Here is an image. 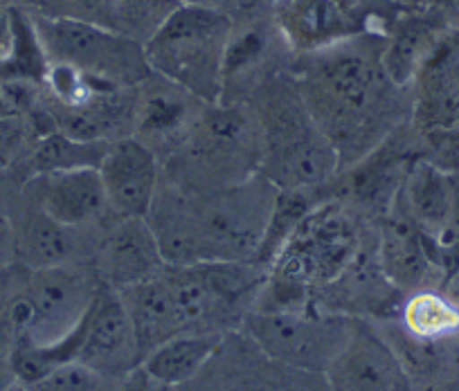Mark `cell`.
I'll return each instance as SVG.
<instances>
[{"label":"cell","mask_w":459,"mask_h":391,"mask_svg":"<svg viewBox=\"0 0 459 391\" xmlns=\"http://www.w3.org/2000/svg\"><path fill=\"white\" fill-rule=\"evenodd\" d=\"M207 106L210 104L185 88L152 72V77L135 86L134 135L160 157L162 165L183 147Z\"/></svg>","instance_id":"11"},{"label":"cell","mask_w":459,"mask_h":391,"mask_svg":"<svg viewBox=\"0 0 459 391\" xmlns=\"http://www.w3.org/2000/svg\"><path fill=\"white\" fill-rule=\"evenodd\" d=\"M354 318L308 309H257L246 315V331L275 362L298 371H326L350 340Z\"/></svg>","instance_id":"9"},{"label":"cell","mask_w":459,"mask_h":391,"mask_svg":"<svg viewBox=\"0 0 459 391\" xmlns=\"http://www.w3.org/2000/svg\"><path fill=\"white\" fill-rule=\"evenodd\" d=\"M30 14L50 65H68L115 88H135L152 77L144 46L134 38L86 21L48 16L32 10Z\"/></svg>","instance_id":"8"},{"label":"cell","mask_w":459,"mask_h":391,"mask_svg":"<svg viewBox=\"0 0 459 391\" xmlns=\"http://www.w3.org/2000/svg\"><path fill=\"white\" fill-rule=\"evenodd\" d=\"M37 133L21 115H0V171L21 165L32 149Z\"/></svg>","instance_id":"29"},{"label":"cell","mask_w":459,"mask_h":391,"mask_svg":"<svg viewBox=\"0 0 459 391\" xmlns=\"http://www.w3.org/2000/svg\"><path fill=\"white\" fill-rule=\"evenodd\" d=\"M246 104L262 131L259 174L277 189H320L338 174V153L308 113L293 68L268 79Z\"/></svg>","instance_id":"4"},{"label":"cell","mask_w":459,"mask_h":391,"mask_svg":"<svg viewBox=\"0 0 459 391\" xmlns=\"http://www.w3.org/2000/svg\"><path fill=\"white\" fill-rule=\"evenodd\" d=\"M450 28L455 25L432 7H403L383 30V65L392 81L410 90L421 64Z\"/></svg>","instance_id":"20"},{"label":"cell","mask_w":459,"mask_h":391,"mask_svg":"<svg viewBox=\"0 0 459 391\" xmlns=\"http://www.w3.org/2000/svg\"><path fill=\"white\" fill-rule=\"evenodd\" d=\"M12 263H16L14 223H12V214L0 208V272Z\"/></svg>","instance_id":"33"},{"label":"cell","mask_w":459,"mask_h":391,"mask_svg":"<svg viewBox=\"0 0 459 391\" xmlns=\"http://www.w3.org/2000/svg\"><path fill=\"white\" fill-rule=\"evenodd\" d=\"M3 391H30V389L23 385V382L16 380V382H12L10 387H5V389H3Z\"/></svg>","instance_id":"37"},{"label":"cell","mask_w":459,"mask_h":391,"mask_svg":"<svg viewBox=\"0 0 459 391\" xmlns=\"http://www.w3.org/2000/svg\"><path fill=\"white\" fill-rule=\"evenodd\" d=\"M221 344H223L221 333H180L156 346L143 360V367L165 385H185L214 358Z\"/></svg>","instance_id":"23"},{"label":"cell","mask_w":459,"mask_h":391,"mask_svg":"<svg viewBox=\"0 0 459 391\" xmlns=\"http://www.w3.org/2000/svg\"><path fill=\"white\" fill-rule=\"evenodd\" d=\"M257 3H264V5H273L275 0H257Z\"/></svg>","instance_id":"41"},{"label":"cell","mask_w":459,"mask_h":391,"mask_svg":"<svg viewBox=\"0 0 459 391\" xmlns=\"http://www.w3.org/2000/svg\"><path fill=\"white\" fill-rule=\"evenodd\" d=\"M7 183V171H0V199H3V189H5Z\"/></svg>","instance_id":"40"},{"label":"cell","mask_w":459,"mask_h":391,"mask_svg":"<svg viewBox=\"0 0 459 391\" xmlns=\"http://www.w3.org/2000/svg\"><path fill=\"white\" fill-rule=\"evenodd\" d=\"M399 199L430 243L448 230L455 209V178L423 153L414 157L401 184Z\"/></svg>","instance_id":"22"},{"label":"cell","mask_w":459,"mask_h":391,"mask_svg":"<svg viewBox=\"0 0 459 391\" xmlns=\"http://www.w3.org/2000/svg\"><path fill=\"white\" fill-rule=\"evenodd\" d=\"M230 32L232 16L183 5L144 46L149 68L205 104H219Z\"/></svg>","instance_id":"7"},{"label":"cell","mask_w":459,"mask_h":391,"mask_svg":"<svg viewBox=\"0 0 459 391\" xmlns=\"http://www.w3.org/2000/svg\"><path fill=\"white\" fill-rule=\"evenodd\" d=\"M273 21L295 56L313 55L325 47L363 34L335 0H275Z\"/></svg>","instance_id":"19"},{"label":"cell","mask_w":459,"mask_h":391,"mask_svg":"<svg viewBox=\"0 0 459 391\" xmlns=\"http://www.w3.org/2000/svg\"><path fill=\"white\" fill-rule=\"evenodd\" d=\"M377 245L383 272L401 293L423 290L428 279L439 270L432 257L430 241L405 212L399 196L377 223Z\"/></svg>","instance_id":"18"},{"label":"cell","mask_w":459,"mask_h":391,"mask_svg":"<svg viewBox=\"0 0 459 391\" xmlns=\"http://www.w3.org/2000/svg\"><path fill=\"white\" fill-rule=\"evenodd\" d=\"M0 115H19V113L14 111V106L10 104V99H7L3 86H0Z\"/></svg>","instance_id":"36"},{"label":"cell","mask_w":459,"mask_h":391,"mask_svg":"<svg viewBox=\"0 0 459 391\" xmlns=\"http://www.w3.org/2000/svg\"><path fill=\"white\" fill-rule=\"evenodd\" d=\"M176 387L165 385L158 378H153L147 369L140 364L134 371L126 373L120 382H117V389L115 391H174Z\"/></svg>","instance_id":"32"},{"label":"cell","mask_w":459,"mask_h":391,"mask_svg":"<svg viewBox=\"0 0 459 391\" xmlns=\"http://www.w3.org/2000/svg\"><path fill=\"white\" fill-rule=\"evenodd\" d=\"M108 144L110 142H83V140H74L59 131H52V133L39 135L34 140L32 149L21 165L28 171L25 178L48 174V171L100 166Z\"/></svg>","instance_id":"26"},{"label":"cell","mask_w":459,"mask_h":391,"mask_svg":"<svg viewBox=\"0 0 459 391\" xmlns=\"http://www.w3.org/2000/svg\"><path fill=\"white\" fill-rule=\"evenodd\" d=\"M7 43H10V5H0V59L5 55Z\"/></svg>","instance_id":"35"},{"label":"cell","mask_w":459,"mask_h":391,"mask_svg":"<svg viewBox=\"0 0 459 391\" xmlns=\"http://www.w3.org/2000/svg\"><path fill=\"white\" fill-rule=\"evenodd\" d=\"M293 61L295 55L273 21L271 5L255 0L232 16L219 104H246L268 79L293 68Z\"/></svg>","instance_id":"10"},{"label":"cell","mask_w":459,"mask_h":391,"mask_svg":"<svg viewBox=\"0 0 459 391\" xmlns=\"http://www.w3.org/2000/svg\"><path fill=\"white\" fill-rule=\"evenodd\" d=\"M262 169V131L248 104H210L183 147L162 162V180L185 191L230 187Z\"/></svg>","instance_id":"5"},{"label":"cell","mask_w":459,"mask_h":391,"mask_svg":"<svg viewBox=\"0 0 459 391\" xmlns=\"http://www.w3.org/2000/svg\"><path fill=\"white\" fill-rule=\"evenodd\" d=\"M180 7V0H113L110 30L147 46Z\"/></svg>","instance_id":"27"},{"label":"cell","mask_w":459,"mask_h":391,"mask_svg":"<svg viewBox=\"0 0 459 391\" xmlns=\"http://www.w3.org/2000/svg\"><path fill=\"white\" fill-rule=\"evenodd\" d=\"M401 327L426 342H444L459 333V304L432 288L410 293L401 306Z\"/></svg>","instance_id":"25"},{"label":"cell","mask_w":459,"mask_h":391,"mask_svg":"<svg viewBox=\"0 0 459 391\" xmlns=\"http://www.w3.org/2000/svg\"><path fill=\"white\" fill-rule=\"evenodd\" d=\"M21 193L32 199L48 217L73 230H104L115 221L97 166L30 175L23 180Z\"/></svg>","instance_id":"12"},{"label":"cell","mask_w":459,"mask_h":391,"mask_svg":"<svg viewBox=\"0 0 459 391\" xmlns=\"http://www.w3.org/2000/svg\"><path fill=\"white\" fill-rule=\"evenodd\" d=\"M412 124L421 133L459 126V28L439 38L412 86Z\"/></svg>","instance_id":"17"},{"label":"cell","mask_w":459,"mask_h":391,"mask_svg":"<svg viewBox=\"0 0 459 391\" xmlns=\"http://www.w3.org/2000/svg\"><path fill=\"white\" fill-rule=\"evenodd\" d=\"M401 5L405 7H419V5H426V0H399Z\"/></svg>","instance_id":"38"},{"label":"cell","mask_w":459,"mask_h":391,"mask_svg":"<svg viewBox=\"0 0 459 391\" xmlns=\"http://www.w3.org/2000/svg\"><path fill=\"white\" fill-rule=\"evenodd\" d=\"M14 223L16 263L28 270L65 266L79 261L83 252V234L91 230H73L48 217L32 199L21 193Z\"/></svg>","instance_id":"21"},{"label":"cell","mask_w":459,"mask_h":391,"mask_svg":"<svg viewBox=\"0 0 459 391\" xmlns=\"http://www.w3.org/2000/svg\"><path fill=\"white\" fill-rule=\"evenodd\" d=\"M5 387H10V385H5ZM5 387H3V385H0V391H3V389H5Z\"/></svg>","instance_id":"42"},{"label":"cell","mask_w":459,"mask_h":391,"mask_svg":"<svg viewBox=\"0 0 459 391\" xmlns=\"http://www.w3.org/2000/svg\"><path fill=\"white\" fill-rule=\"evenodd\" d=\"M108 208L115 218H144L162 178L160 157L135 135L108 144L100 162Z\"/></svg>","instance_id":"13"},{"label":"cell","mask_w":459,"mask_h":391,"mask_svg":"<svg viewBox=\"0 0 459 391\" xmlns=\"http://www.w3.org/2000/svg\"><path fill=\"white\" fill-rule=\"evenodd\" d=\"M421 135L426 142V156L459 178V126L428 131Z\"/></svg>","instance_id":"31"},{"label":"cell","mask_w":459,"mask_h":391,"mask_svg":"<svg viewBox=\"0 0 459 391\" xmlns=\"http://www.w3.org/2000/svg\"><path fill=\"white\" fill-rule=\"evenodd\" d=\"M77 360L110 380H122L143 364L134 322L117 290L101 285L88 313Z\"/></svg>","instance_id":"15"},{"label":"cell","mask_w":459,"mask_h":391,"mask_svg":"<svg viewBox=\"0 0 459 391\" xmlns=\"http://www.w3.org/2000/svg\"><path fill=\"white\" fill-rule=\"evenodd\" d=\"M165 266L147 218H115L97 234L92 268L101 285L125 290L156 275Z\"/></svg>","instance_id":"16"},{"label":"cell","mask_w":459,"mask_h":391,"mask_svg":"<svg viewBox=\"0 0 459 391\" xmlns=\"http://www.w3.org/2000/svg\"><path fill=\"white\" fill-rule=\"evenodd\" d=\"M335 5L350 16L363 32H381L403 10L399 0H335Z\"/></svg>","instance_id":"30"},{"label":"cell","mask_w":459,"mask_h":391,"mask_svg":"<svg viewBox=\"0 0 459 391\" xmlns=\"http://www.w3.org/2000/svg\"><path fill=\"white\" fill-rule=\"evenodd\" d=\"M25 270L23 284L16 288L7 306L14 342L50 346L73 336L91 313L101 281L95 268L82 261L65 266Z\"/></svg>","instance_id":"6"},{"label":"cell","mask_w":459,"mask_h":391,"mask_svg":"<svg viewBox=\"0 0 459 391\" xmlns=\"http://www.w3.org/2000/svg\"><path fill=\"white\" fill-rule=\"evenodd\" d=\"M277 191L262 174L205 191H185L160 178L144 218L167 266L255 263Z\"/></svg>","instance_id":"2"},{"label":"cell","mask_w":459,"mask_h":391,"mask_svg":"<svg viewBox=\"0 0 459 391\" xmlns=\"http://www.w3.org/2000/svg\"><path fill=\"white\" fill-rule=\"evenodd\" d=\"M383 47L381 32H363L293 61L304 104L338 153V174L412 122V95L387 74Z\"/></svg>","instance_id":"1"},{"label":"cell","mask_w":459,"mask_h":391,"mask_svg":"<svg viewBox=\"0 0 459 391\" xmlns=\"http://www.w3.org/2000/svg\"><path fill=\"white\" fill-rule=\"evenodd\" d=\"M377 239V223L326 199L298 223L264 281L262 309H308Z\"/></svg>","instance_id":"3"},{"label":"cell","mask_w":459,"mask_h":391,"mask_svg":"<svg viewBox=\"0 0 459 391\" xmlns=\"http://www.w3.org/2000/svg\"><path fill=\"white\" fill-rule=\"evenodd\" d=\"M331 391H408L410 376L372 324L354 318L350 340L326 367Z\"/></svg>","instance_id":"14"},{"label":"cell","mask_w":459,"mask_h":391,"mask_svg":"<svg viewBox=\"0 0 459 391\" xmlns=\"http://www.w3.org/2000/svg\"><path fill=\"white\" fill-rule=\"evenodd\" d=\"M183 5H192V7H205V10H214V12H223L228 16H235L237 12H241L244 7H248L250 3L255 0H180Z\"/></svg>","instance_id":"34"},{"label":"cell","mask_w":459,"mask_h":391,"mask_svg":"<svg viewBox=\"0 0 459 391\" xmlns=\"http://www.w3.org/2000/svg\"><path fill=\"white\" fill-rule=\"evenodd\" d=\"M50 61L41 46L30 10L10 5V43L0 59V81L46 83Z\"/></svg>","instance_id":"24"},{"label":"cell","mask_w":459,"mask_h":391,"mask_svg":"<svg viewBox=\"0 0 459 391\" xmlns=\"http://www.w3.org/2000/svg\"><path fill=\"white\" fill-rule=\"evenodd\" d=\"M117 382L120 380H110L79 360H73L25 387L30 391H115Z\"/></svg>","instance_id":"28"},{"label":"cell","mask_w":459,"mask_h":391,"mask_svg":"<svg viewBox=\"0 0 459 391\" xmlns=\"http://www.w3.org/2000/svg\"><path fill=\"white\" fill-rule=\"evenodd\" d=\"M439 391H459V380H455V382H446V385L441 387Z\"/></svg>","instance_id":"39"}]
</instances>
